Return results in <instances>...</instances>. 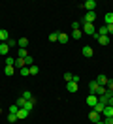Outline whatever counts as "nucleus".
Masks as SVG:
<instances>
[{
  "label": "nucleus",
  "mask_w": 113,
  "mask_h": 124,
  "mask_svg": "<svg viewBox=\"0 0 113 124\" xmlns=\"http://www.w3.org/2000/svg\"><path fill=\"white\" fill-rule=\"evenodd\" d=\"M83 34H87V36H94L96 38V28H94V24H89V23H83V28H81Z\"/></svg>",
  "instance_id": "f257e3e1"
},
{
  "label": "nucleus",
  "mask_w": 113,
  "mask_h": 124,
  "mask_svg": "<svg viewBox=\"0 0 113 124\" xmlns=\"http://www.w3.org/2000/svg\"><path fill=\"white\" fill-rule=\"evenodd\" d=\"M96 103H98V96H96V94H89V96H87V105L92 109Z\"/></svg>",
  "instance_id": "f03ea898"
},
{
  "label": "nucleus",
  "mask_w": 113,
  "mask_h": 124,
  "mask_svg": "<svg viewBox=\"0 0 113 124\" xmlns=\"http://www.w3.org/2000/svg\"><path fill=\"white\" fill-rule=\"evenodd\" d=\"M94 19H96L94 11H87V15L83 17V23H89V24H92V23H94Z\"/></svg>",
  "instance_id": "7ed1b4c3"
},
{
  "label": "nucleus",
  "mask_w": 113,
  "mask_h": 124,
  "mask_svg": "<svg viewBox=\"0 0 113 124\" xmlns=\"http://www.w3.org/2000/svg\"><path fill=\"white\" fill-rule=\"evenodd\" d=\"M81 54H83V56H85V58H90V56L94 54V51H92V47L85 45V47H83V49H81Z\"/></svg>",
  "instance_id": "20e7f679"
},
{
  "label": "nucleus",
  "mask_w": 113,
  "mask_h": 124,
  "mask_svg": "<svg viewBox=\"0 0 113 124\" xmlns=\"http://www.w3.org/2000/svg\"><path fill=\"white\" fill-rule=\"evenodd\" d=\"M96 83H98V85H100V86H107V83H109V79L105 77L104 73H100V75H98V77H96Z\"/></svg>",
  "instance_id": "39448f33"
},
{
  "label": "nucleus",
  "mask_w": 113,
  "mask_h": 124,
  "mask_svg": "<svg viewBox=\"0 0 113 124\" xmlns=\"http://www.w3.org/2000/svg\"><path fill=\"white\" fill-rule=\"evenodd\" d=\"M8 39H9V32H8L6 28H0V41H2V43H6Z\"/></svg>",
  "instance_id": "423d86ee"
},
{
  "label": "nucleus",
  "mask_w": 113,
  "mask_h": 124,
  "mask_svg": "<svg viewBox=\"0 0 113 124\" xmlns=\"http://www.w3.org/2000/svg\"><path fill=\"white\" fill-rule=\"evenodd\" d=\"M83 6L87 8V11H94V8H96V0H87Z\"/></svg>",
  "instance_id": "0eeeda50"
},
{
  "label": "nucleus",
  "mask_w": 113,
  "mask_h": 124,
  "mask_svg": "<svg viewBox=\"0 0 113 124\" xmlns=\"http://www.w3.org/2000/svg\"><path fill=\"white\" fill-rule=\"evenodd\" d=\"M66 88H68V92H77V90H79V85H77V83H74V81H72V83H68L66 85Z\"/></svg>",
  "instance_id": "6e6552de"
},
{
  "label": "nucleus",
  "mask_w": 113,
  "mask_h": 124,
  "mask_svg": "<svg viewBox=\"0 0 113 124\" xmlns=\"http://www.w3.org/2000/svg\"><path fill=\"white\" fill-rule=\"evenodd\" d=\"M89 120H90V122H98V120H102V118H100V113L90 111V113H89Z\"/></svg>",
  "instance_id": "1a4fd4ad"
},
{
  "label": "nucleus",
  "mask_w": 113,
  "mask_h": 124,
  "mask_svg": "<svg viewBox=\"0 0 113 124\" xmlns=\"http://www.w3.org/2000/svg\"><path fill=\"white\" fill-rule=\"evenodd\" d=\"M98 88H100V85L96 83V79L89 83V90H90V94H96V90H98Z\"/></svg>",
  "instance_id": "9d476101"
},
{
  "label": "nucleus",
  "mask_w": 113,
  "mask_h": 124,
  "mask_svg": "<svg viewBox=\"0 0 113 124\" xmlns=\"http://www.w3.org/2000/svg\"><path fill=\"white\" fill-rule=\"evenodd\" d=\"M28 115H30V111H26V109H19V111H17V118H19V120L26 118Z\"/></svg>",
  "instance_id": "9b49d317"
},
{
  "label": "nucleus",
  "mask_w": 113,
  "mask_h": 124,
  "mask_svg": "<svg viewBox=\"0 0 113 124\" xmlns=\"http://www.w3.org/2000/svg\"><path fill=\"white\" fill-rule=\"evenodd\" d=\"M104 109H105V103H102V101H98L96 105L92 107V111H96V113H100V115H102V113H104Z\"/></svg>",
  "instance_id": "f8f14e48"
},
{
  "label": "nucleus",
  "mask_w": 113,
  "mask_h": 124,
  "mask_svg": "<svg viewBox=\"0 0 113 124\" xmlns=\"http://www.w3.org/2000/svg\"><path fill=\"white\" fill-rule=\"evenodd\" d=\"M109 32H107V26L105 24H102L100 28H98V32H96V39H98V36H107Z\"/></svg>",
  "instance_id": "ddd939ff"
},
{
  "label": "nucleus",
  "mask_w": 113,
  "mask_h": 124,
  "mask_svg": "<svg viewBox=\"0 0 113 124\" xmlns=\"http://www.w3.org/2000/svg\"><path fill=\"white\" fill-rule=\"evenodd\" d=\"M36 105V98H32V100H26V103H25V107L23 109H26V111H32V107Z\"/></svg>",
  "instance_id": "4468645a"
},
{
  "label": "nucleus",
  "mask_w": 113,
  "mask_h": 124,
  "mask_svg": "<svg viewBox=\"0 0 113 124\" xmlns=\"http://www.w3.org/2000/svg\"><path fill=\"white\" fill-rule=\"evenodd\" d=\"M26 66V62H25V58H15V64H13V68H25Z\"/></svg>",
  "instance_id": "2eb2a0df"
},
{
  "label": "nucleus",
  "mask_w": 113,
  "mask_h": 124,
  "mask_svg": "<svg viewBox=\"0 0 113 124\" xmlns=\"http://www.w3.org/2000/svg\"><path fill=\"white\" fill-rule=\"evenodd\" d=\"M17 45L21 47V49H26V47H28V39L26 38H19L17 39Z\"/></svg>",
  "instance_id": "dca6fc26"
},
{
  "label": "nucleus",
  "mask_w": 113,
  "mask_h": 124,
  "mask_svg": "<svg viewBox=\"0 0 113 124\" xmlns=\"http://www.w3.org/2000/svg\"><path fill=\"white\" fill-rule=\"evenodd\" d=\"M104 23H105V26L113 24V13H111V11H109V13H105V17H104Z\"/></svg>",
  "instance_id": "f3484780"
},
{
  "label": "nucleus",
  "mask_w": 113,
  "mask_h": 124,
  "mask_svg": "<svg viewBox=\"0 0 113 124\" xmlns=\"http://www.w3.org/2000/svg\"><path fill=\"white\" fill-rule=\"evenodd\" d=\"M68 39H70V36H68V34L59 32V41H60V43H68Z\"/></svg>",
  "instance_id": "a211bd4d"
},
{
  "label": "nucleus",
  "mask_w": 113,
  "mask_h": 124,
  "mask_svg": "<svg viewBox=\"0 0 113 124\" xmlns=\"http://www.w3.org/2000/svg\"><path fill=\"white\" fill-rule=\"evenodd\" d=\"M98 43L100 45H107L109 43V36H98Z\"/></svg>",
  "instance_id": "6ab92c4d"
},
{
  "label": "nucleus",
  "mask_w": 113,
  "mask_h": 124,
  "mask_svg": "<svg viewBox=\"0 0 113 124\" xmlns=\"http://www.w3.org/2000/svg\"><path fill=\"white\" fill-rule=\"evenodd\" d=\"M4 73H6L8 77H11V75L15 73V68L13 66H6V68H4Z\"/></svg>",
  "instance_id": "aec40b11"
},
{
  "label": "nucleus",
  "mask_w": 113,
  "mask_h": 124,
  "mask_svg": "<svg viewBox=\"0 0 113 124\" xmlns=\"http://www.w3.org/2000/svg\"><path fill=\"white\" fill-rule=\"evenodd\" d=\"M8 51H9V45H8V43H0V54H4V56H6Z\"/></svg>",
  "instance_id": "412c9836"
},
{
  "label": "nucleus",
  "mask_w": 113,
  "mask_h": 124,
  "mask_svg": "<svg viewBox=\"0 0 113 124\" xmlns=\"http://www.w3.org/2000/svg\"><path fill=\"white\" fill-rule=\"evenodd\" d=\"M102 115H104V116H113V107H111V105H105V109H104Z\"/></svg>",
  "instance_id": "4be33fe9"
},
{
  "label": "nucleus",
  "mask_w": 113,
  "mask_h": 124,
  "mask_svg": "<svg viewBox=\"0 0 113 124\" xmlns=\"http://www.w3.org/2000/svg\"><path fill=\"white\" fill-rule=\"evenodd\" d=\"M26 56H28L26 49H19V51H17V58H26Z\"/></svg>",
  "instance_id": "5701e85b"
},
{
  "label": "nucleus",
  "mask_w": 113,
  "mask_h": 124,
  "mask_svg": "<svg viewBox=\"0 0 113 124\" xmlns=\"http://www.w3.org/2000/svg\"><path fill=\"white\" fill-rule=\"evenodd\" d=\"M28 70H30V75H38V73H40V68H38L36 64H32Z\"/></svg>",
  "instance_id": "b1692460"
},
{
  "label": "nucleus",
  "mask_w": 113,
  "mask_h": 124,
  "mask_svg": "<svg viewBox=\"0 0 113 124\" xmlns=\"http://www.w3.org/2000/svg\"><path fill=\"white\" fill-rule=\"evenodd\" d=\"M49 41H51V43L59 41V32H53V34H49Z\"/></svg>",
  "instance_id": "393cba45"
},
{
  "label": "nucleus",
  "mask_w": 113,
  "mask_h": 124,
  "mask_svg": "<svg viewBox=\"0 0 113 124\" xmlns=\"http://www.w3.org/2000/svg\"><path fill=\"white\" fill-rule=\"evenodd\" d=\"M25 103H26V100H25V98H19V100L15 101V105H17L19 109H23V107H25Z\"/></svg>",
  "instance_id": "a878e982"
},
{
  "label": "nucleus",
  "mask_w": 113,
  "mask_h": 124,
  "mask_svg": "<svg viewBox=\"0 0 113 124\" xmlns=\"http://www.w3.org/2000/svg\"><path fill=\"white\" fill-rule=\"evenodd\" d=\"M81 36H83L81 28H79V30H74V32H72V38H74V39H79V38H81Z\"/></svg>",
  "instance_id": "bb28decb"
},
{
  "label": "nucleus",
  "mask_w": 113,
  "mask_h": 124,
  "mask_svg": "<svg viewBox=\"0 0 113 124\" xmlns=\"http://www.w3.org/2000/svg\"><path fill=\"white\" fill-rule=\"evenodd\" d=\"M21 98H25V100H32L34 96H32V92H28V90H25V92L21 94Z\"/></svg>",
  "instance_id": "cd10ccee"
},
{
  "label": "nucleus",
  "mask_w": 113,
  "mask_h": 124,
  "mask_svg": "<svg viewBox=\"0 0 113 124\" xmlns=\"http://www.w3.org/2000/svg\"><path fill=\"white\" fill-rule=\"evenodd\" d=\"M64 79H66V83H72V81H74V75H72L70 71H66V73H64Z\"/></svg>",
  "instance_id": "c85d7f7f"
},
{
  "label": "nucleus",
  "mask_w": 113,
  "mask_h": 124,
  "mask_svg": "<svg viewBox=\"0 0 113 124\" xmlns=\"http://www.w3.org/2000/svg\"><path fill=\"white\" fill-rule=\"evenodd\" d=\"M8 120H9V122H17L19 118H17V115H13V113H9V115H8Z\"/></svg>",
  "instance_id": "c756f323"
},
{
  "label": "nucleus",
  "mask_w": 113,
  "mask_h": 124,
  "mask_svg": "<svg viewBox=\"0 0 113 124\" xmlns=\"http://www.w3.org/2000/svg\"><path fill=\"white\" fill-rule=\"evenodd\" d=\"M15 64V58H11V56H6V66H13Z\"/></svg>",
  "instance_id": "7c9ffc66"
},
{
  "label": "nucleus",
  "mask_w": 113,
  "mask_h": 124,
  "mask_svg": "<svg viewBox=\"0 0 113 124\" xmlns=\"http://www.w3.org/2000/svg\"><path fill=\"white\" fill-rule=\"evenodd\" d=\"M6 43H8V45H9V49H11V47H15V45H17V41H15L13 38H9V39H8V41H6Z\"/></svg>",
  "instance_id": "2f4dec72"
},
{
  "label": "nucleus",
  "mask_w": 113,
  "mask_h": 124,
  "mask_svg": "<svg viewBox=\"0 0 113 124\" xmlns=\"http://www.w3.org/2000/svg\"><path fill=\"white\" fill-rule=\"evenodd\" d=\"M21 75H25V77H26V75H30V70L26 68V66H25V68H21Z\"/></svg>",
  "instance_id": "473e14b6"
},
{
  "label": "nucleus",
  "mask_w": 113,
  "mask_h": 124,
  "mask_svg": "<svg viewBox=\"0 0 113 124\" xmlns=\"http://www.w3.org/2000/svg\"><path fill=\"white\" fill-rule=\"evenodd\" d=\"M17 111H19L17 105H11V107H9V113H13V115H17Z\"/></svg>",
  "instance_id": "72a5a7b5"
},
{
  "label": "nucleus",
  "mask_w": 113,
  "mask_h": 124,
  "mask_svg": "<svg viewBox=\"0 0 113 124\" xmlns=\"http://www.w3.org/2000/svg\"><path fill=\"white\" fill-rule=\"evenodd\" d=\"M72 28H74V30H79V23H77V21H74V23H72Z\"/></svg>",
  "instance_id": "f704fd0d"
},
{
  "label": "nucleus",
  "mask_w": 113,
  "mask_h": 124,
  "mask_svg": "<svg viewBox=\"0 0 113 124\" xmlns=\"http://www.w3.org/2000/svg\"><path fill=\"white\" fill-rule=\"evenodd\" d=\"M105 88H107V90H111V92H113V81H111V79H109V83H107V86H105Z\"/></svg>",
  "instance_id": "c9c22d12"
},
{
  "label": "nucleus",
  "mask_w": 113,
  "mask_h": 124,
  "mask_svg": "<svg viewBox=\"0 0 113 124\" xmlns=\"http://www.w3.org/2000/svg\"><path fill=\"white\" fill-rule=\"evenodd\" d=\"M25 62H26V64H30V66H32V62H34V60H32V56H30V54H28V56L25 58Z\"/></svg>",
  "instance_id": "e433bc0d"
},
{
  "label": "nucleus",
  "mask_w": 113,
  "mask_h": 124,
  "mask_svg": "<svg viewBox=\"0 0 113 124\" xmlns=\"http://www.w3.org/2000/svg\"><path fill=\"white\" fill-rule=\"evenodd\" d=\"M107 32H109V34H113V24H109V26H107Z\"/></svg>",
  "instance_id": "4c0bfd02"
},
{
  "label": "nucleus",
  "mask_w": 113,
  "mask_h": 124,
  "mask_svg": "<svg viewBox=\"0 0 113 124\" xmlns=\"http://www.w3.org/2000/svg\"><path fill=\"white\" fill-rule=\"evenodd\" d=\"M107 105H111V107H113V96L109 98V100H107Z\"/></svg>",
  "instance_id": "58836bf2"
},
{
  "label": "nucleus",
  "mask_w": 113,
  "mask_h": 124,
  "mask_svg": "<svg viewBox=\"0 0 113 124\" xmlns=\"http://www.w3.org/2000/svg\"><path fill=\"white\" fill-rule=\"evenodd\" d=\"M94 124H104V120H98V122H94Z\"/></svg>",
  "instance_id": "ea45409f"
},
{
  "label": "nucleus",
  "mask_w": 113,
  "mask_h": 124,
  "mask_svg": "<svg viewBox=\"0 0 113 124\" xmlns=\"http://www.w3.org/2000/svg\"><path fill=\"white\" fill-rule=\"evenodd\" d=\"M0 43H2V41H0Z\"/></svg>",
  "instance_id": "a19ab883"
}]
</instances>
